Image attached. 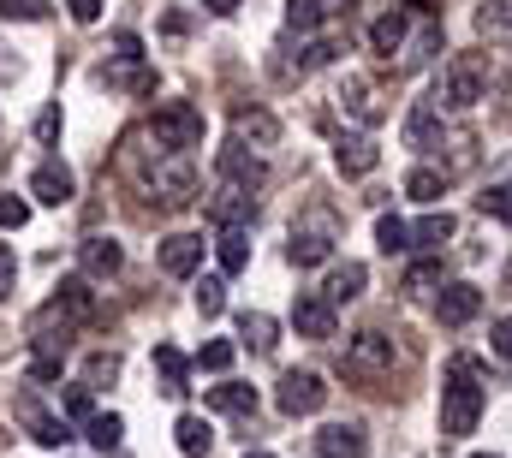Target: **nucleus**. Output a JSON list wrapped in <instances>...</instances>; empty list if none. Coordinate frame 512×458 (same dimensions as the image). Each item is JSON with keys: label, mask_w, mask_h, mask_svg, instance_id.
<instances>
[{"label": "nucleus", "mask_w": 512, "mask_h": 458, "mask_svg": "<svg viewBox=\"0 0 512 458\" xmlns=\"http://www.w3.org/2000/svg\"><path fill=\"white\" fill-rule=\"evenodd\" d=\"M483 417V381H477V363L471 357H453L447 363V381H441V435L459 441L471 435Z\"/></svg>", "instance_id": "1"}, {"label": "nucleus", "mask_w": 512, "mask_h": 458, "mask_svg": "<svg viewBox=\"0 0 512 458\" xmlns=\"http://www.w3.org/2000/svg\"><path fill=\"white\" fill-rule=\"evenodd\" d=\"M489 96V54H453L441 84H435V102L441 108H477Z\"/></svg>", "instance_id": "2"}, {"label": "nucleus", "mask_w": 512, "mask_h": 458, "mask_svg": "<svg viewBox=\"0 0 512 458\" xmlns=\"http://www.w3.org/2000/svg\"><path fill=\"white\" fill-rule=\"evenodd\" d=\"M149 191H155L161 203H191V197H197V161H191L185 149H155Z\"/></svg>", "instance_id": "3"}, {"label": "nucleus", "mask_w": 512, "mask_h": 458, "mask_svg": "<svg viewBox=\"0 0 512 458\" xmlns=\"http://www.w3.org/2000/svg\"><path fill=\"white\" fill-rule=\"evenodd\" d=\"M149 137H155V149H197L203 143V114L191 108V102H161L155 119H149Z\"/></svg>", "instance_id": "4"}, {"label": "nucleus", "mask_w": 512, "mask_h": 458, "mask_svg": "<svg viewBox=\"0 0 512 458\" xmlns=\"http://www.w3.org/2000/svg\"><path fill=\"white\" fill-rule=\"evenodd\" d=\"M274 405H280V417H316L328 405V381L316 369H286L274 387Z\"/></svg>", "instance_id": "5"}, {"label": "nucleus", "mask_w": 512, "mask_h": 458, "mask_svg": "<svg viewBox=\"0 0 512 458\" xmlns=\"http://www.w3.org/2000/svg\"><path fill=\"white\" fill-rule=\"evenodd\" d=\"M12 417L24 423V435H30L36 447H54V453H60V447L72 441V423H66V417H54L36 393H18V399H12Z\"/></svg>", "instance_id": "6"}, {"label": "nucleus", "mask_w": 512, "mask_h": 458, "mask_svg": "<svg viewBox=\"0 0 512 458\" xmlns=\"http://www.w3.org/2000/svg\"><path fill=\"white\" fill-rule=\"evenodd\" d=\"M477 310H483V292H477L471 280H441V286H435V316H441V328H465Z\"/></svg>", "instance_id": "7"}, {"label": "nucleus", "mask_w": 512, "mask_h": 458, "mask_svg": "<svg viewBox=\"0 0 512 458\" xmlns=\"http://www.w3.org/2000/svg\"><path fill=\"white\" fill-rule=\"evenodd\" d=\"M30 197H36V203H48V209H66V203L78 197L72 167H66V161H42V167L30 173Z\"/></svg>", "instance_id": "8"}, {"label": "nucleus", "mask_w": 512, "mask_h": 458, "mask_svg": "<svg viewBox=\"0 0 512 458\" xmlns=\"http://www.w3.org/2000/svg\"><path fill=\"white\" fill-rule=\"evenodd\" d=\"M292 328H298L304 340H334V334H340V316H334V304H328L322 292H304V298L292 304Z\"/></svg>", "instance_id": "9"}, {"label": "nucleus", "mask_w": 512, "mask_h": 458, "mask_svg": "<svg viewBox=\"0 0 512 458\" xmlns=\"http://www.w3.org/2000/svg\"><path fill=\"white\" fill-rule=\"evenodd\" d=\"M215 167H221V179L227 185H239V191H262V179H268V167H262V155H251L239 137L215 155Z\"/></svg>", "instance_id": "10"}, {"label": "nucleus", "mask_w": 512, "mask_h": 458, "mask_svg": "<svg viewBox=\"0 0 512 458\" xmlns=\"http://www.w3.org/2000/svg\"><path fill=\"white\" fill-rule=\"evenodd\" d=\"M286 256H292L298 268H322V262L334 256V221H310V227H292V244H286Z\"/></svg>", "instance_id": "11"}, {"label": "nucleus", "mask_w": 512, "mask_h": 458, "mask_svg": "<svg viewBox=\"0 0 512 458\" xmlns=\"http://www.w3.org/2000/svg\"><path fill=\"white\" fill-rule=\"evenodd\" d=\"M197 268H203V232H173V238H161V274L185 280V274H197Z\"/></svg>", "instance_id": "12"}, {"label": "nucleus", "mask_w": 512, "mask_h": 458, "mask_svg": "<svg viewBox=\"0 0 512 458\" xmlns=\"http://www.w3.org/2000/svg\"><path fill=\"white\" fill-rule=\"evenodd\" d=\"M393 369V340L382 334H358L346 345V375H387Z\"/></svg>", "instance_id": "13"}, {"label": "nucleus", "mask_w": 512, "mask_h": 458, "mask_svg": "<svg viewBox=\"0 0 512 458\" xmlns=\"http://www.w3.org/2000/svg\"><path fill=\"white\" fill-rule=\"evenodd\" d=\"M78 268H84V280H108V274H120V268H126V250H120L114 238H102V232H96V238H84V244H78Z\"/></svg>", "instance_id": "14"}, {"label": "nucleus", "mask_w": 512, "mask_h": 458, "mask_svg": "<svg viewBox=\"0 0 512 458\" xmlns=\"http://www.w3.org/2000/svg\"><path fill=\"white\" fill-rule=\"evenodd\" d=\"M376 161H382V149H376V137H340L334 143V167L346 173V179H364V173H376Z\"/></svg>", "instance_id": "15"}, {"label": "nucleus", "mask_w": 512, "mask_h": 458, "mask_svg": "<svg viewBox=\"0 0 512 458\" xmlns=\"http://www.w3.org/2000/svg\"><path fill=\"white\" fill-rule=\"evenodd\" d=\"M316 453L322 458H370V441H364L358 423H328V429H316Z\"/></svg>", "instance_id": "16"}, {"label": "nucleus", "mask_w": 512, "mask_h": 458, "mask_svg": "<svg viewBox=\"0 0 512 458\" xmlns=\"http://www.w3.org/2000/svg\"><path fill=\"white\" fill-rule=\"evenodd\" d=\"M364 286H370V268H364V262H340V268H328V280H322V298L340 310V304L364 298Z\"/></svg>", "instance_id": "17"}, {"label": "nucleus", "mask_w": 512, "mask_h": 458, "mask_svg": "<svg viewBox=\"0 0 512 458\" xmlns=\"http://www.w3.org/2000/svg\"><path fill=\"white\" fill-rule=\"evenodd\" d=\"M209 221H215V227H251L256 221V197L251 191H239V185H227V191L209 203Z\"/></svg>", "instance_id": "18"}, {"label": "nucleus", "mask_w": 512, "mask_h": 458, "mask_svg": "<svg viewBox=\"0 0 512 458\" xmlns=\"http://www.w3.org/2000/svg\"><path fill=\"white\" fill-rule=\"evenodd\" d=\"M215 262H221L227 280L245 274V268H251V227H221V238H215Z\"/></svg>", "instance_id": "19"}, {"label": "nucleus", "mask_w": 512, "mask_h": 458, "mask_svg": "<svg viewBox=\"0 0 512 458\" xmlns=\"http://www.w3.org/2000/svg\"><path fill=\"white\" fill-rule=\"evenodd\" d=\"M203 399H209V411H221V417H256V387H245V381H221V387H209Z\"/></svg>", "instance_id": "20"}, {"label": "nucleus", "mask_w": 512, "mask_h": 458, "mask_svg": "<svg viewBox=\"0 0 512 458\" xmlns=\"http://www.w3.org/2000/svg\"><path fill=\"white\" fill-rule=\"evenodd\" d=\"M435 137H441V102L429 96V102H417L411 119H405V149H429Z\"/></svg>", "instance_id": "21"}, {"label": "nucleus", "mask_w": 512, "mask_h": 458, "mask_svg": "<svg viewBox=\"0 0 512 458\" xmlns=\"http://www.w3.org/2000/svg\"><path fill=\"white\" fill-rule=\"evenodd\" d=\"M233 137H239V143H256V149H268V143L280 137V119L262 114V108H239V114H233Z\"/></svg>", "instance_id": "22"}, {"label": "nucleus", "mask_w": 512, "mask_h": 458, "mask_svg": "<svg viewBox=\"0 0 512 458\" xmlns=\"http://www.w3.org/2000/svg\"><path fill=\"white\" fill-rule=\"evenodd\" d=\"M155 369H161V393L167 399H185V375H191L185 351L179 345H155Z\"/></svg>", "instance_id": "23"}, {"label": "nucleus", "mask_w": 512, "mask_h": 458, "mask_svg": "<svg viewBox=\"0 0 512 458\" xmlns=\"http://www.w3.org/2000/svg\"><path fill=\"white\" fill-rule=\"evenodd\" d=\"M173 435H179V453H185V458H209V447H215L209 417H191V411L179 417V429H173Z\"/></svg>", "instance_id": "24"}, {"label": "nucleus", "mask_w": 512, "mask_h": 458, "mask_svg": "<svg viewBox=\"0 0 512 458\" xmlns=\"http://www.w3.org/2000/svg\"><path fill=\"white\" fill-rule=\"evenodd\" d=\"M84 441H90L96 453H114V447L126 441V423H120L114 411H96V417H84Z\"/></svg>", "instance_id": "25"}, {"label": "nucleus", "mask_w": 512, "mask_h": 458, "mask_svg": "<svg viewBox=\"0 0 512 458\" xmlns=\"http://www.w3.org/2000/svg\"><path fill=\"white\" fill-rule=\"evenodd\" d=\"M453 227H459V221H453L447 209H435V215H423V221L411 227V250H441V244L453 238Z\"/></svg>", "instance_id": "26"}, {"label": "nucleus", "mask_w": 512, "mask_h": 458, "mask_svg": "<svg viewBox=\"0 0 512 458\" xmlns=\"http://www.w3.org/2000/svg\"><path fill=\"white\" fill-rule=\"evenodd\" d=\"M370 48H376V54H399V48H405V12H382V18L370 24Z\"/></svg>", "instance_id": "27"}, {"label": "nucleus", "mask_w": 512, "mask_h": 458, "mask_svg": "<svg viewBox=\"0 0 512 458\" xmlns=\"http://www.w3.org/2000/svg\"><path fill=\"white\" fill-rule=\"evenodd\" d=\"M334 6L328 0H286V24L298 30V36H310V30H322V18H328Z\"/></svg>", "instance_id": "28"}, {"label": "nucleus", "mask_w": 512, "mask_h": 458, "mask_svg": "<svg viewBox=\"0 0 512 458\" xmlns=\"http://www.w3.org/2000/svg\"><path fill=\"white\" fill-rule=\"evenodd\" d=\"M441 191H447V173H435V167H417L405 179V197L411 203H441Z\"/></svg>", "instance_id": "29"}, {"label": "nucleus", "mask_w": 512, "mask_h": 458, "mask_svg": "<svg viewBox=\"0 0 512 458\" xmlns=\"http://www.w3.org/2000/svg\"><path fill=\"white\" fill-rule=\"evenodd\" d=\"M477 36L483 42H512V12L507 6H483L477 12Z\"/></svg>", "instance_id": "30"}, {"label": "nucleus", "mask_w": 512, "mask_h": 458, "mask_svg": "<svg viewBox=\"0 0 512 458\" xmlns=\"http://www.w3.org/2000/svg\"><path fill=\"white\" fill-rule=\"evenodd\" d=\"M239 334H245V340H251V351H274V334H280V328H274V316H262V310H251V316H245V322H239Z\"/></svg>", "instance_id": "31"}, {"label": "nucleus", "mask_w": 512, "mask_h": 458, "mask_svg": "<svg viewBox=\"0 0 512 458\" xmlns=\"http://www.w3.org/2000/svg\"><path fill=\"white\" fill-rule=\"evenodd\" d=\"M441 280H447V274H441V262H411V268H405V286H399V292L423 298V292H435Z\"/></svg>", "instance_id": "32"}, {"label": "nucleus", "mask_w": 512, "mask_h": 458, "mask_svg": "<svg viewBox=\"0 0 512 458\" xmlns=\"http://www.w3.org/2000/svg\"><path fill=\"white\" fill-rule=\"evenodd\" d=\"M197 310H203V322H215V316L227 310V274H209V280L197 286Z\"/></svg>", "instance_id": "33"}, {"label": "nucleus", "mask_w": 512, "mask_h": 458, "mask_svg": "<svg viewBox=\"0 0 512 458\" xmlns=\"http://www.w3.org/2000/svg\"><path fill=\"white\" fill-rule=\"evenodd\" d=\"M233 357H239V345H233V340H209L203 351H197V369H209V375H227V369H233Z\"/></svg>", "instance_id": "34"}, {"label": "nucleus", "mask_w": 512, "mask_h": 458, "mask_svg": "<svg viewBox=\"0 0 512 458\" xmlns=\"http://www.w3.org/2000/svg\"><path fill=\"white\" fill-rule=\"evenodd\" d=\"M376 244H382L387 256H399V250H411V227H405L399 215H382V221H376Z\"/></svg>", "instance_id": "35"}, {"label": "nucleus", "mask_w": 512, "mask_h": 458, "mask_svg": "<svg viewBox=\"0 0 512 458\" xmlns=\"http://www.w3.org/2000/svg\"><path fill=\"white\" fill-rule=\"evenodd\" d=\"M340 102H346L352 114L364 119V125L376 119V102H370V84H364V78H346V90H340Z\"/></svg>", "instance_id": "36"}, {"label": "nucleus", "mask_w": 512, "mask_h": 458, "mask_svg": "<svg viewBox=\"0 0 512 458\" xmlns=\"http://www.w3.org/2000/svg\"><path fill=\"white\" fill-rule=\"evenodd\" d=\"M24 221H30V203L12 197V191H0V232H18Z\"/></svg>", "instance_id": "37"}, {"label": "nucleus", "mask_w": 512, "mask_h": 458, "mask_svg": "<svg viewBox=\"0 0 512 458\" xmlns=\"http://www.w3.org/2000/svg\"><path fill=\"white\" fill-rule=\"evenodd\" d=\"M0 18H18V24H36V18H48V0H0Z\"/></svg>", "instance_id": "38"}, {"label": "nucleus", "mask_w": 512, "mask_h": 458, "mask_svg": "<svg viewBox=\"0 0 512 458\" xmlns=\"http://www.w3.org/2000/svg\"><path fill=\"white\" fill-rule=\"evenodd\" d=\"M483 215H495L501 227H512V185H489V197H483Z\"/></svg>", "instance_id": "39"}, {"label": "nucleus", "mask_w": 512, "mask_h": 458, "mask_svg": "<svg viewBox=\"0 0 512 458\" xmlns=\"http://www.w3.org/2000/svg\"><path fill=\"white\" fill-rule=\"evenodd\" d=\"M66 417H96V399H90V387H66Z\"/></svg>", "instance_id": "40"}, {"label": "nucleus", "mask_w": 512, "mask_h": 458, "mask_svg": "<svg viewBox=\"0 0 512 458\" xmlns=\"http://www.w3.org/2000/svg\"><path fill=\"white\" fill-rule=\"evenodd\" d=\"M114 60H126V66L143 60V36H137V30H120V36H114Z\"/></svg>", "instance_id": "41"}, {"label": "nucleus", "mask_w": 512, "mask_h": 458, "mask_svg": "<svg viewBox=\"0 0 512 458\" xmlns=\"http://www.w3.org/2000/svg\"><path fill=\"white\" fill-rule=\"evenodd\" d=\"M12 286H18V256H12V244H0V304L12 298Z\"/></svg>", "instance_id": "42"}, {"label": "nucleus", "mask_w": 512, "mask_h": 458, "mask_svg": "<svg viewBox=\"0 0 512 458\" xmlns=\"http://www.w3.org/2000/svg\"><path fill=\"white\" fill-rule=\"evenodd\" d=\"M114 375H120V357L96 351V357H90V387H102V381H114Z\"/></svg>", "instance_id": "43"}, {"label": "nucleus", "mask_w": 512, "mask_h": 458, "mask_svg": "<svg viewBox=\"0 0 512 458\" xmlns=\"http://www.w3.org/2000/svg\"><path fill=\"white\" fill-rule=\"evenodd\" d=\"M489 345H495V357H507V363H512V316H501V322H495Z\"/></svg>", "instance_id": "44"}, {"label": "nucleus", "mask_w": 512, "mask_h": 458, "mask_svg": "<svg viewBox=\"0 0 512 458\" xmlns=\"http://www.w3.org/2000/svg\"><path fill=\"white\" fill-rule=\"evenodd\" d=\"M66 12H72L78 24H96V18H102V0H66Z\"/></svg>", "instance_id": "45"}, {"label": "nucleus", "mask_w": 512, "mask_h": 458, "mask_svg": "<svg viewBox=\"0 0 512 458\" xmlns=\"http://www.w3.org/2000/svg\"><path fill=\"white\" fill-rule=\"evenodd\" d=\"M203 6H209V12H215V18H233V12H239V6H245V0H203Z\"/></svg>", "instance_id": "46"}, {"label": "nucleus", "mask_w": 512, "mask_h": 458, "mask_svg": "<svg viewBox=\"0 0 512 458\" xmlns=\"http://www.w3.org/2000/svg\"><path fill=\"white\" fill-rule=\"evenodd\" d=\"M54 131H60V114H42V119H36V137H42V143H48Z\"/></svg>", "instance_id": "47"}, {"label": "nucleus", "mask_w": 512, "mask_h": 458, "mask_svg": "<svg viewBox=\"0 0 512 458\" xmlns=\"http://www.w3.org/2000/svg\"><path fill=\"white\" fill-rule=\"evenodd\" d=\"M245 458H274V453H245Z\"/></svg>", "instance_id": "48"}, {"label": "nucleus", "mask_w": 512, "mask_h": 458, "mask_svg": "<svg viewBox=\"0 0 512 458\" xmlns=\"http://www.w3.org/2000/svg\"><path fill=\"white\" fill-rule=\"evenodd\" d=\"M471 458H495V453H471Z\"/></svg>", "instance_id": "49"}]
</instances>
